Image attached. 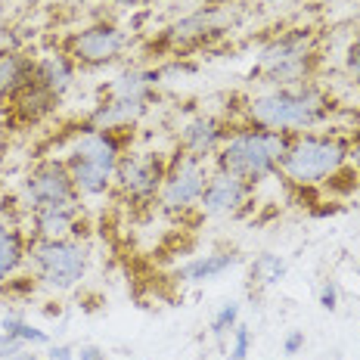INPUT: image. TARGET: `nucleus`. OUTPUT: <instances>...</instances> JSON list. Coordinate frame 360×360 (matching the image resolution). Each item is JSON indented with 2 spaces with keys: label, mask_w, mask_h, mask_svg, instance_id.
<instances>
[{
  "label": "nucleus",
  "mask_w": 360,
  "mask_h": 360,
  "mask_svg": "<svg viewBox=\"0 0 360 360\" xmlns=\"http://www.w3.org/2000/svg\"><path fill=\"white\" fill-rule=\"evenodd\" d=\"M243 115L249 127L283 134L314 131L333 115V96L317 81H302L289 87H267L245 100Z\"/></svg>",
  "instance_id": "f257e3e1"
},
{
  "label": "nucleus",
  "mask_w": 360,
  "mask_h": 360,
  "mask_svg": "<svg viewBox=\"0 0 360 360\" xmlns=\"http://www.w3.org/2000/svg\"><path fill=\"white\" fill-rule=\"evenodd\" d=\"M292 143V134L283 131H264V127H236L224 146L214 155L217 171H230V174L243 177L245 184H261V180L280 174L283 155Z\"/></svg>",
  "instance_id": "f03ea898"
},
{
  "label": "nucleus",
  "mask_w": 360,
  "mask_h": 360,
  "mask_svg": "<svg viewBox=\"0 0 360 360\" xmlns=\"http://www.w3.org/2000/svg\"><path fill=\"white\" fill-rule=\"evenodd\" d=\"M118 131H84L65 153V165L81 199L106 196L115 184V168L122 162Z\"/></svg>",
  "instance_id": "7ed1b4c3"
},
{
  "label": "nucleus",
  "mask_w": 360,
  "mask_h": 360,
  "mask_svg": "<svg viewBox=\"0 0 360 360\" xmlns=\"http://www.w3.org/2000/svg\"><path fill=\"white\" fill-rule=\"evenodd\" d=\"M351 143L339 134H292V143L283 155L280 174L298 186H317L335 177L348 162Z\"/></svg>",
  "instance_id": "20e7f679"
},
{
  "label": "nucleus",
  "mask_w": 360,
  "mask_h": 360,
  "mask_svg": "<svg viewBox=\"0 0 360 360\" xmlns=\"http://www.w3.org/2000/svg\"><path fill=\"white\" fill-rule=\"evenodd\" d=\"M314 65H317V34L311 28H292L261 50L252 75H258L261 84L267 87H289L314 81Z\"/></svg>",
  "instance_id": "39448f33"
},
{
  "label": "nucleus",
  "mask_w": 360,
  "mask_h": 360,
  "mask_svg": "<svg viewBox=\"0 0 360 360\" xmlns=\"http://www.w3.org/2000/svg\"><path fill=\"white\" fill-rule=\"evenodd\" d=\"M28 270L41 286L53 292H69L87 276L90 249L78 236L69 239H32L28 245Z\"/></svg>",
  "instance_id": "423d86ee"
},
{
  "label": "nucleus",
  "mask_w": 360,
  "mask_h": 360,
  "mask_svg": "<svg viewBox=\"0 0 360 360\" xmlns=\"http://www.w3.org/2000/svg\"><path fill=\"white\" fill-rule=\"evenodd\" d=\"M212 171L214 168L205 159H196V155L177 149L168 159V171H165L159 190V208L168 214H186L190 208H199V199L205 193Z\"/></svg>",
  "instance_id": "0eeeda50"
},
{
  "label": "nucleus",
  "mask_w": 360,
  "mask_h": 360,
  "mask_svg": "<svg viewBox=\"0 0 360 360\" xmlns=\"http://www.w3.org/2000/svg\"><path fill=\"white\" fill-rule=\"evenodd\" d=\"M165 171H168V159L162 153H127L115 168L112 190L127 205H149V202L159 199Z\"/></svg>",
  "instance_id": "6e6552de"
},
{
  "label": "nucleus",
  "mask_w": 360,
  "mask_h": 360,
  "mask_svg": "<svg viewBox=\"0 0 360 360\" xmlns=\"http://www.w3.org/2000/svg\"><path fill=\"white\" fill-rule=\"evenodd\" d=\"M81 202L75 180L69 174L65 159H44L37 162L32 171L22 180V205L32 214L37 208H50V205H75Z\"/></svg>",
  "instance_id": "1a4fd4ad"
},
{
  "label": "nucleus",
  "mask_w": 360,
  "mask_h": 360,
  "mask_svg": "<svg viewBox=\"0 0 360 360\" xmlns=\"http://www.w3.org/2000/svg\"><path fill=\"white\" fill-rule=\"evenodd\" d=\"M127 50V32L115 22H94L69 37V56L75 69H103Z\"/></svg>",
  "instance_id": "9d476101"
},
{
  "label": "nucleus",
  "mask_w": 360,
  "mask_h": 360,
  "mask_svg": "<svg viewBox=\"0 0 360 360\" xmlns=\"http://www.w3.org/2000/svg\"><path fill=\"white\" fill-rule=\"evenodd\" d=\"M255 186L245 184L243 177L230 174V171H212L205 184V193L199 199V212L205 217H227V214H236L239 208L249 202Z\"/></svg>",
  "instance_id": "9b49d317"
},
{
  "label": "nucleus",
  "mask_w": 360,
  "mask_h": 360,
  "mask_svg": "<svg viewBox=\"0 0 360 360\" xmlns=\"http://www.w3.org/2000/svg\"><path fill=\"white\" fill-rule=\"evenodd\" d=\"M224 6H199V10H193L190 16L177 19L174 25L165 28L162 34V44L168 50H180V47H193V44H202L208 41L212 34H217L224 28Z\"/></svg>",
  "instance_id": "f8f14e48"
},
{
  "label": "nucleus",
  "mask_w": 360,
  "mask_h": 360,
  "mask_svg": "<svg viewBox=\"0 0 360 360\" xmlns=\"http://www.w3.org/2000/svg\"><path fill=\"white\" fill-rule=\"evenodd\" d=\"M227 137H230L227 122H224V118H217V115H208V112H202V115H193L190 122L180 127L177 149L196 155V159L212 162Z\"/></svg>",
  "instance_id": "ddd939ff"
},
{
  "label": "nucleus",
  "mask_w": 360,
  "mask_h": 360,
  "mask_svg": "<svg viewBox=\"0 0 360 360\" xmlns=\"http://www.w3.org/2000/svg\"><path fill=\"white\" fill-rule=\"evenodd\" d=\"M28 221H32V239H69L78 233V224L84 221V212H81V202H75V205H50L32 212Z\"/></svg>",
  "instance_id": "4468645a"
},
{
  "label": "nucleus",
  "mask_w": 360,
  "mask_h": 360,
  "mask_svg": "<svg viewBox=\"0 0 360 360\" xmlns=\"http://www.w3.org/2000/svg\"><path fill=\"white\" fill-rule=\"evenodd\" d=\"M239 261L243 258H239V252H233V249H217V252H208V255H196L193 261H186V264L177 267V280L199 286V283L224 276L227 270H233Z\"/></svg>",
  "instance_id": "2eb2a0df"
},
{
  "label": "nucleus",
  "mask_w": 360,
  "mask_h": 360,
  "mask_svg": "<svg viewBox=\"0 0 360 360\" xmlns=\"http://www.w3.org/2000/svg\"><path fill=\"white\" fill-rule=\"evenodd\" d=\"M34 81V59L19 53V50H4L0 53V100L13 103L16 96Z\"/></svg>",
  "instance_id": "dca6fc26"
},
{
  "label": "nucleus",
  "mask_w": 360,
  "mask_h": 360,
  "mask_svg": "<svg viewBox=\"0 0 360 360\" xmlns=\"http://www.w3.org/2000/svg\"><path fill=\"white\" fill-rule=\"evenodd\" d=\"M34 81L47 90L50 96L63 100L75 84V63L69 56H59V53L34 59Z\"/></svg>",
  "instance_id": "f3484780"
},
{
  "label": "nucleus",
  "mask_w": 360,
  "mask_h": 360,
  "mask_svg": "<svg viewBox=\"0 0 360 360\" xmlns=\"http://www.w3.org/2000/svg\"><path fill=\"white\" fill-rule=\"evenodd\" d=\"M28 245H32V239L25 236V230L0 221V286L10 276H16L19 267L28 261Z\"/></svg>",
  "instance_id": "a211bd4d"
},
{
  "label": "nucleus",
  "mask_w": 360,
  "mask_h": 360,
  "mask_svg": "<svg viewBox=\"0 0 360 360\" xmlns=\"http://www.w3.org/2000/svg\"><path fill=\"white\" fill-rule=\"evenodd\" d=\"M56 103H59L56 96H50L47 90L37 84V81H32V84L22 90V94L10 103V106L16 109V115L22 118V122H32L34 124V122H41L44 115H50V112L56 109Z\"/></svg>",
  "instance_id": "6ab92c4d"
},
{
  "label": "nucleus",
  "mask_w": 360,
  "mask_h": 360,
  "mask_svg": "<svg viewBox=\"0 0 360 360\" xmlns=\"http://www.w3.org/2000/svg\"><path fill=\"white\" fill-rule=\"evenodd\" d=\"M286 258L283 255H276V252H261L258 258L249 264V280H252V286H258V289H270V286H276V283L286 276Z\"/></svg>",
  "instance_id": "aec40b11"
},
{
  "label": "nucleus",
  "mask_w": 360,
  "mask_h": 360,
  "mask_svg": "<svg viewBox=\"0 0 360 360\" xmlns=\"http://www.w3.org/2000/svg\"><path fill=\"white\" fill-rule=\"evenodd\" d=\"M0 333L16 339L19 345H25V348H44V345H50V335L44 333V329H37L34 323H28L22 314H6L4 323H0Z\"/></svg>",
  "instance_id": "412c9836"
},
{
  "label": "nucleus",
  "mask_w": 360,
  "mask_h": 360,
  "mask_svg": "<svg viewBox=\"0 0 360 360\" xmlns=\"http://www.w3.org/2000/svg\"><path fill=\"white\" fill-rule=\"evenodd\" d=\"M239 314H243V307H239L236 302H227L217 307V314L212 317V335H217V339H224V335H230L239 323Z\"/></svg>",
  "instance_id": "4be33fe9"
},
{
  "label": "nucleus",
  "mask_w": 360,
  "mask_h": 360,
  "mask_svg": "<svg viewBox=\"0 0 360 360\" xmlns=\"http://www.w3.org/2000/svg\"><path fill=\"white\" fill-rule=\"evenodd\" d=\"M252 351V329L245 323H236V329L230 333V360H245Z\"/></svg>",
  "instance_id": "5701e85b"
},
{
  "label": "nucleus",
  "mask_w": 360,
  "mask_h": 360,
  "mask_svg": "<svg viewBox=\"0 0 360 360\" xmlns=\"http://www.w3.org/2000/svg\"><path fill=\"white\" fill-rule=\"evenodd\" d=\"M320 307L329 311V314L339 307V283L335 280H326L323 286H320Z\"/></svg>",
  "instance_id": "b1692460"
},
{
  "label": "nucleus",
  "mask_w": 360,
  "mask_h": 360,
  "mask_svg": "<svg viewBox=\"0 0 360 360\" xmlns=\"http://www.w3.org/2000/svg\"><path fill=\"white\" fill-rule=\"evenodd\" d=\"M345 69L354 81H360V37H354L348 47V53H345Z\"/></svg>",
  "instance_id": "393cba45"
},
{
  "label": "nucleus",
  "mask_w": 360,
  "mask_h": 360,
  "mask_svg": "<svg viewBox=\"0 0 360 360\" xmlns=\"http://www.w3.org/2000/svg\"><path fill=\"white\" fill-rule=\"evenodd\" d=\"M304 348V329H292L286 333V339H283V354H298V351Z\"/></svg>",
  "instance_id": "a878e982"
},
{
  "label": "nucleus",
  "mask_w": 360,
  "mask_h": 360,
  "mask_svg": "<svg viewBox=\"0 0 360 360\" xmlns=\"http://www.w3.org/2000/svg\"><path fill=\"white\" fill-rule=\"evenodd\" d=\"M75 357L78 360H109V354L100 348V345H81V348L75 351Z\"/></svg>",
  "instance_id": "bb28decb"
},
{
  "label": "nucleus",
  "mask_w": 360,
  "mask_h": 360,
  "mask_svg": "<svg viewBox=\"0 0 360 360\" xmlns=\"http://www.w3.org/2000/svg\"><path fill=\"white\" fill-rule=\"evenodd\" d=\"M47 360H75V348H72V345H53V342H50Z\"/></svg>",
  "instance_id": "cd10ccee"
},
{
  "label": "nucleus",
  "mask_w": 360,
  "mask_h": 360,
  "mask_svg": "<svg viewBox=\"0 0 360 360\" xmlns=\"http://www.w3.org/2000/svg\"><path fill=\"white\" fill-rule=\"evenodd\" d=\"M4 360H47V357L37 354V348H22L19 354H10V357H4Z\"/></svg>",
  "instance_id": "c85d7f7f"
},
{
  "label": "nucleus",
  "mask_w": 360,
  "mask_h": 360,
  "mask_svg": "<svg viewBox=\"0 0 360 360\" xmlns=\"http://www.w3.org/2000/svg\"><path fill=\"white\" fill-rule=\"evenodd\" d=\"M109 6H118V10H134V6H143V4H153V0H106Z\"/></svg>",
  "instance_id": "c756f323"
},
{
  "label": "nucleus",
  "mask_w": 360,
  "mask_h": 360,
  "mask_svg": "<svg viewBox=\"0 0 360 360\" xmlns=\"http://www.w3.org/2000/svg\"><path fill=\"white\" fill-rule=\"evenodd\" d=\"M348 162H354V168L360 171V140H354V143H351V149H348Z\"/></svg>",
  "instance_id": "7c9ffc66"
},
{
  "label": "nucleus",
  "mask_w": 360,
  "mask_h": 360,
  "mask_svg": "<svg viewBox=\"0 0 360 360\" xmlns=\"http://www.w3.org/2000/svg\"><path fill=\"white\" fill-rule=\"evenodd\" d=\"M224 4H230V0H202V6H224Z\"/></svg>",
  "instance_id": "2f4dec72"
}]
</instances>
